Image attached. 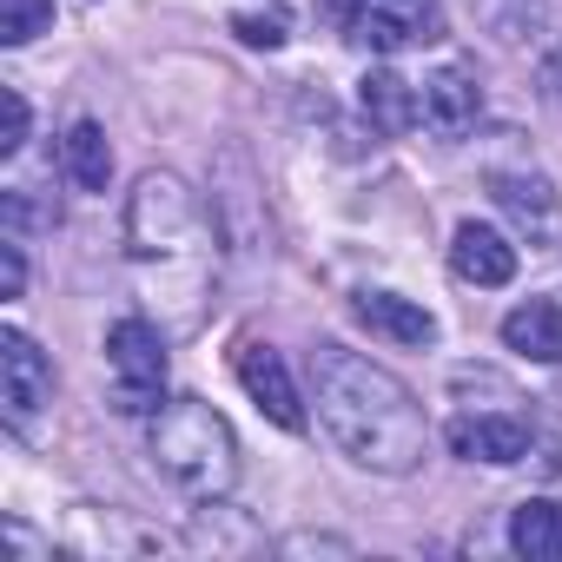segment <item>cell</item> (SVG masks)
Returning <instances> with one entry per match:
<instances>
[{"instance_id": "6da1fadb", "label": "cell", "mask_w": 562, "mask_h": 562, "mask_svg": "<svg viewBox=\"0 0 562 562\" xmlns=\"http://www.w3.org/2000/svg\"><path fill=\"white\" fill-rule=\"evenodd\" d=\"M126 271L159 318V331L186 338L212 312L218 285V232L199 192L179 172H139L126 192Z\"/></svg>"}, {"instance_id": "7a4b0ae2", "label": "cell", "mask_w": 562, "mask_h": 562, "mask_svg": "<svg viewBox=\"0 0 562 562\" xmlns=\"http://www.w3.org/2000/svg\"><path fill=\"white\" fill-rule=\"evenodd\" d=\"M312 397L318 417L331 430V443L371 470V476H411L430 450V424L424 404L411 397V384L345 345H318L312 351Z\"/></svg>"}, {"instance_id": "3957f363", "label": "cell", "mask_w": 562, "mask_h": 562, "mask_svg": "<svg viewBox=\"0 0 562 562\" xmlns=\"http://www.w3.org/2000/svg\"><path fill=\"white\" fill-rule=\"evenodd\" d=\"M146 450H153V470L179 496H192V503H225L232 483H238V437H232V424L205 397L159 404Z\"/></svg>"}, {"instance_id": "277c9868", "label": "cell", "mask_w": 562, "mask_h": 562, "mask_svg": "<svg viewBox=\"0 0 562 562\" xmlns=\"http://www.w3.org/2000/svg\"><path fill=\"white\" fill-rule=\"evenodd\" d=\"M106 371H113V411L159 417V397H166V331L153 318H120L106 331Z\"/></svg>"}, {"instance_id": "5b68a950", "label": "cell", "mask_w": 562, "mask_h": 562, "mask_svg": "<svg viewBox=\"0 0 562 562\" xmlns=\"http://www.w3.org/2000/svg\"><path fill=\"white\" fill-rule=\"evenodd\" d=\"M47 404H54V364L21 325H8L0 331V417L14 437H41Z\"/></svg>"}, {"instance_id": "8992f818", "label": "cell", "mask_w": 562, "mask_h": 562, "mask_svg": "<svg viewBox=\"0 0 562 562\" xmlns=\"http://www.w3.org/2000/svg\"><path fill=\"white\" fill-rule=\"evenodd\" d=\"M345 27L371 54L437 47L443 41V0H345Z\"/></svg>"}, {"instance_id": "52a82bcc", "label": "cell", "mask_w": 562, "mask_h": 562, "mask_svg": "<svg viewBox=\"0 0 562 562\" xmlns=\"http://www.w3.org/2000/svg\"><path fill=\"white\" fill-rule=\"evenodd\" d=\"M490 199H496V212L516 225V238L529 251L562 245V199H555V186L536 166H496L490 172Z\"/></svg>"}, {"instance_id": "ba28073f", "label": "cell", "mask_w": 562, "mask_h": 562, "mask_svg": "<svg viewBox=\"0 0 562 562\" xmlns=\"http://www.w3.org/2000/svg\"><path fill=\"white\" fill-rule=\"evenodd\" d=\"M232 371H238L245 397H251V404H258L278 430H305V397H299V384H292L285 358H278L271 345L245 338V345H238V358H232Z\"/></svg>"}, {"instance_id": "9c48e42d", "label": "cell", "mask_w": 562, "mask_h": 562, "mask_svg": "<svg viewBox=\"0 0 562 562\" xmlns=\"http://www.w3.org/2000/svg\"><path fill=\"white\" fill-rule=\"evenodd\" d=\"M529 443H536V424L522 411H476V417L463 411L450 424V450L463 463H522Z\"/></svg>"}, {"instance_id": "30bf717a", "label": "cell", "mask_w": 562, "mask_h": 562, "mask_svg": "<svg viewBox=\"0 0 562 562\" xmlns=\"http://www.w3.org/2000/svg\"><path fill=\"white\" fill-rule=\"evenodd\" d=\"M450 271L463 278V285L496 292V285H509V278H516V245H509L496 225L463 218V225H457V238H450Z\"/></svg>"}, {"instance_id": "8fae6325", "label": "cell", "mask_w": 562, "mask_h": 562, "mask_svg": "<svg viewBox=\"0 0 562 562\" xmlns=\"http://www.w3.org/2000/svg\"><path fill=\"white\" fill-rule=\"evenodd\" d=\"M476 120H483V87H476V74L457 67V60L437 67V74L424 80V126L443 133V139H463Z\"/></svg>"}, {"instance_id": "7c38bea8", "label": "cell", "mask_w": 562, "mask_h": 562, "mask_svg": "<svg viewBox=\"0 0 562 562\" xmlns=\"http://www.w3.org/2000/svg\"><path fill=\"white\" fill-rule=\"evenodd\" d=\"M351 318L371 331V338H384V345H437V318L417 305V299H397V292H358L351 299Z\"/></svg>"}, {"instance_id": "4fadbf2b", "label": "cell", "mask_w": 562, "mask_h": 562, "mask_svg": "<svg viewBox=\"0 0 562 562\" xmlns=\"http://www.w3.org/2000/svg\"><path fill=\"white\" fill-rule=\"evenodd\" d=\"M358 106H364V120H371L384 139H404V133L424 120V93H417L404 74H391V67H378V74L358 80Z\"/></svg>"}, {"instance_id": "5bb4252c", "label": "cell", "mask_w": 562, "mask_h": 562, "mask_svg": "<svg viewBox=\"0 0 562 562\" xmlns=\"http://www.w3.org/2000/svg\"><path fill=\"white\" fill-rule=\"evenodd\" d=\"M503 345L536 364H562V299H529L503 318Z\"/></svg>"}, {"instance_id": "9a60e30c", "label": "cell", "mask_w": 562, "mask_h": 562, "mask_svg": "<svg viewBox=\"0 0 562 562\" xmlns=\"http://www.w3.org/2000/svg\"><path fill=\"white\" fill-rule=\"evenodd\" d=\"M60 166L80 192H106L113 179V146H106V126L100 120H74L67 139H60Z\"/></svg>"}, {"instance_id": "2e32d148", "label": "cell", "mask_w": 562, "mask_h": 562, "mask_svg": "<svg viewBox=\"0 0 562 562\" xmlns=\"http://www.w3.org/2000/svg\"><path fill=\"white\" fill-rule=\"evenodd\" d=\"M509 549L529 555V562H555V555H562V509H555L549 496L516 503V516H509Z\"/></svg>"}, {"instance_id": "e0dca14e", "label": "cell", "mask_w": 562, "mask_h": 562, "mask_svg": "<svg viewBox=\"0 0 562 562\" xmlns=\"http://www.w3.org/2000/svg\"><path fill=\"white\" fill-rule=\"evenodd\" d=\"M470 21L496 41V47H522L542 27V0H470Z\"/></svg>"}, {"instance_id": "ac0fdd59", "label": "cell", "mask_w": 562, "mask_h": 562, "mask_svg": "<svg viewBox=\"0 0 562 562\" xmlns=\"http://www.w3.org/2000/svg\"><path fill=\"white\" fill-rule=\"evenodd\" d=\"M54 34V0H0V47H27Z\"/></svg>"}, {"instance_id": "d6986e66", "label": "cell", "mask_w": 562, "mask_h": 562, "mask_svg": "<svg viewBox=\"0 0 562 562\" xmlns=\"http://www.w3.org/2000/svg\"><path fill=\"white\" fill-rule=\"evenodd\" d=\"M232 34H238L245 47H265V54H271V47H285V14H278V8H265V14H258V8H238V14H232Z\"/></svg>"}, {"instance_id": "ffe728a7", "label": "cell", "mask_w": 562, "mask_h": 562, "mask_svg": "<svg viewBox=\"0 0 562 562\" xmlns=\"http://www.w3.org/2000/svg\"><path fill=\"white\" fill-rule=\"evenodd\" d=\"M27 126H34V113H27V100L8 87V93H0V159H14V153L27 146Z\"/></svg>"}, {"instance_id": "44dd1931", "label": "cell", "mask_w": 562, "mask_h": 562, "mask_svg": "<svg viewBox=\"0 0 562 562\" xmlns=\"http://www.w3.org/2000/svg\"><path fill=\"white\" fill-rule=\"evenodd\" d=\"M27 292V245L8 232L0 238V299H21Z\"/></svg>"}, {"instance_id": "7402d4cb", "label": "cell", "mask_w": 562, "mask_h": 562, "mask_svg": "<svg viewBox=\"0 0 562 562\" xmlns=\"http://www.w3.org/2000/svg\"><path fill=\"white\" fill-rule=\"evenodd\" d=\"M542 100H549V106H562V27L542 41Z\"/></svg>"}]
</instances>
